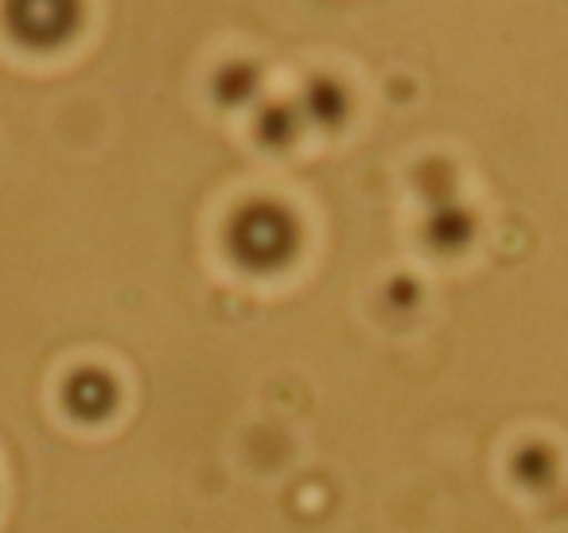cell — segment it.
Masks as SVG:
<instances>
[{
    "instance_id": "cell-2",
    "label": "cell",
    "mask_w": 568,
    "mask_h": 533,
    "mask_svg": "<svg viewBox=\"0 0 568 533\" xmlns=\"http://www.w3.org/2000/svg\"><path fill=\"white\" fill-rule=\"evenodd\" d=\"M82 0H4V28L24 48H59L79 32Z\"/></svg>"
},
{
    "instance_id": "cell-3",
    "label": "cell",
    "mask_w": 568,
    "mask_h": 533,
    "mask_svg": "<svg viewBox=\"0 0 568 533\" xmlns=\"http://www.w3.org/2000/svg\"><path fill=\"white\" fill-rule=\"evenodd\" d=\"M304 105H308V113L316 121H324V125H335V121L343 118V90L335 87L332 79H316L308 87V94H304Z\"/></svg>"
},
{
    "instance_id": "cell-5",
    "label": "cell",
    "mask_w": 568,
    "mask_h": 533,
    "mask_svg": "<svg viewBox=\"0 0 568 533\" xmlns=\"http://www.w3.org/2000/svg\"><path fill=\"white\" fill-rule=\"evenodd\" d=\"M257 133L265 137L268 144H288L296 137V118L288 105H268L265 113H261V125Z\"/></svg>"
},
{
    "instance_id": "cell-4",
    "label": "cell",
    "mask_w": 568,
    "mask_h": 533,
    "mask_svg": "<svg viewBox=\"0 0 568 533\" xmlns=\"http://www.w3.org/2000/svg\"><path fill=\"white\" fill-rule=\"evenodd\" d=\"M253 87H257V74H253V67H245V63L222 67L219 79H214V94H219L226 105L245 102V98L253 94Z\"/></svg>"
},
{
    "instance_id": "cell-1",
    "label": "cell",
    "mask_w": 568,
    "mask_h": 533,
    "mask_svg": "<svg viewBox=\"0 0 568 533\" xmlns=\"http://www.w3.org/2000/svg\"><path fill=\"white\" fill-rule=\"evenodd\" d=\"M230 250L250 269H276L293 258L296 227L281 207L257 203L237 214L234 230H230Z\"/></svg>"
}]
</instances>
